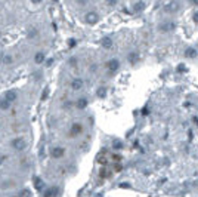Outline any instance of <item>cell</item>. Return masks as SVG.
Returning <instances> with one entry per match:
<instances>
[{"instance_id": "cell-23", "label": "cell", "mask_w": 198, "mask_h": 197, "mask_svg": "<svg viewBox=\"0 0 198 197\" xmlns=\"http://www.w3.org/2000/svg\"><path fill=\"white\" fill-rule=\"evenodd\" d=\"M117 3H118V0H105V5L108 8H114V6H117Z\"/></svg>"}, {"instance_id": "cell-34", "label": "cell", "mask_w": 198, "mask_h": 197, "mask_svg": "<svg viewBox=\"0 0 198 197\" xmlns=\"http://www.w3.org/2000/svg\"><path fill=\"white\" fill-rule=\"evenodd\" d=\"M44 62H46V67H50V65H52V62H53V59L50 58L49 61H44Z\"/></svg>"}, {"instance_id": "cell-6", "label": "cell", "mask_w": 198, "mask_h": 197, "mask_svg": "<svg viewBox=\"0 0 198 197\" xmlns=\"http://www.w3.org/2000/svg\"><path fill=\"white\" fill-rule=\"evenodd\" d=\"M64 154H65V148L61 147V145L52 147V150H50V156H52V159H62Z\"/></svg>"}, {"instance_id": "cell-25", "label": "cell", "mask_w": 198, "mask_h": 197, "mask_svg": "<svg viewBox=\"0 0 198 197\" xmlns=\"http://www.w3.org/2000/svg\"><path fill=\"white\" fill-rule=\"evenodd\" d=\"M19 194H21L19 197H31V193H30V190H22Z\"/></svg>"}, {"instance_id": "cell-29", "label": "cell", "mask_w": 198, "mask_h": 197, "mask_svg": "<svg viewBox=\"0 0 198 197\" xmlns=\"http://www.w3.org/2000/svg\"><path fill=\"white\" fill-rule=\"evenodd\" d=\"M113 159H114V160H116V162H120V160H121V159H123V157H121V156H120V154H114V156H113Z\"/></svg>"}, {"instance_id": "cell-31", "label": "cell", "mask_w": 198, "mask_h": 197, "mask_svg": "<svg viewBox=\"0 0 198 197\" xmlns=\"http://www.w3.org/2000/svg\"><path fill=\"white\" fill-rule=\"evenodd\" d=\"M6 160V156H3V154H0V166L3 165V162Z\"/></svg>"}, {"instance_id": "cell-22", "label": "cell", "mask_w": 198, "mask_h": 197, "mask_svg": "<svg viewBox=\"0 0 198 197\" xmlns=\"http://www.w3.org/2000/svg\"><path fill=\"white\" fill-rule=\"evenodd\" d=\"M39 36V31L36 30V28H31L30 31H28V39H36Z\"/></svg>"}, {"instance_id": "cell-12", "label": "cell", "mask_w": 198, "mask_h": 197, "mask_svg": "<svg viewBox=\"0 0 198 197\" xmlns=\"http://www.w3.org/2000/svg\"><path fill=\"white\" fill-rule=\"evenodd\" d=\"M139 59H141V55H139V52H136V51H133V52H130V53L127 55V61H129L130 64H138Z\"/></svg>"}, {"instance_id": "cell-9", "label": "cell", "mask_w": 198, "mask_h": 197, "mask_svg": "<svg viewBox=\"0 0 198 197\" xmlns=\"http://www.w3.org/2000/svg\"><path fill=\"white\" fill-rule=\"evenodd\" d=\"M70 86H71L72 90L77 92V90H81V89H83L84 82H83V79H78V77H77V79H72V80H71V84H70Z\"/></svg>"}, {"instance_id": "cell-10", "label": "cell", "mask_w": 198, "mask_h": 197, "mask_svg": "<svg viewBox=\"0 0 198 197\" xmlns=\"http://www.w3.org/2000/svg\"><path fill=\"white\" fill-rule=\"evenodd\" d=\"M33 185H34L36 191H43V188H44V182H43V179L40 176H34L33 178Z\"/></svg>"}, {"instance_id": "cell-33", "label": "cell", "mask_w": 198, "mask_h": 197, "mask_svg": "<svg viewBox=\"0 0 198 197\" xmlns=\"http://www.w3.org/2000/svg\"><path fill=\"white\" fill-rule=\"evenodd\" d=\"M77 3H78V5H83V6H84V5L87 3V0H77Z\"/></svg>"}, {"instance_id": "cell-27", "label": "cell", "mask_w": 198, "mask_h": 197, "mask_svg": "<svg viewBox=\"0 0 198 197\" xmlns=\"http://www.w3.org/2000/svg\"><path fill=\"white\" fill-rule=\"evenodd\" d=\"M75 45H77L75 39H70V40H68V46H70V48H74Z\"/></svg>"}, {"instance_id": "cell-16", "label": "cell", "mask_w": 198, "mask_h": 197, "mask_svg": "<svg viewBox=\"0 0 198 197\" xmlns=\"http://www.w3.org/2000/svg\"><path fill=\"white\" fill-rule=\"evenodd\" d=\"M197 55H198V52H197L195 48H186V49H185V56H186V58L194 59V58H197Z\"/></svg>"}, {"instance_id": "cell-19", "label": "cell", "mask_w": 198, "mask_h": 197, "mask_svg": "<svg viewBox=\"0 0 198 197\" xmlns=\"http://www.w3.org/2000/svg\"><path fill=\"white\" fill-rule=\"evenodd\" d=\"M11 104H12V102H11V101H8L6 98L0 100V110H5V111H6V110H9V108H11Z\"/></svg>"}, {"instance_id": "cell-40", "label": "cell", "mask_w": 198, "mask_h": 197, "mask_svg": "<svg viewBox=\"0 0 198 197\" xmlns=\"http://www.w3.org/2000/svg\"><path fill=\"white\" fill-rule=\"evenodd\" d=\"M0 37H2V34H0Z\"/></svg>"}, {"instance_id": "cell-8", "label": "cell", "mask_w": 198, "mask_h": 197, "mask_svg": "<svg viewBox=\"0 0 198 197\" xmlns=\"http://www.w3.org/2000/svg\"><path fill=\"white\" fill-rule=\"evenodd\" d=\"M83 132V125L81 123H72L70 129V136H77Z\"/></svg>"}, {"instance_id": "cell-35", "label": "cell", "mask_w": 198, "mask_h": 197, "mask_svg": "<svg viewBox=\"0 0 198 197\" xmlns=\"http://www.w3.org/2000/svg\"><path fill=\"white\" fill-rule=\"evenodd\" d=\"M148 113H149V110H148V108H146V107H145V108H143V110H142V114H143V116H146V114H148Z\"/></svg>"}, {"instance_id": "cell-1", "label": "cell", "mask_w": 198, "mask_h": 197, "mask_svg": "<svg viewBox=\"0 0 198 197\" xmlns=\"http://www.w3.org/2000/svg\"><path fill=\"white\" fill-rule=\"evenodd\" d=\"M99 19H101V17H99V14H98L96 11H89V12L84 15V21H86V24H89V25L98 24Z\"/></svg>"}, {"instance_id": "cell-39", "label": "cell", "mask_w": 198, "mask_h": 197, "mask_svg": "<svg viewBox=\"0 0 198 197\" xmlns=\"http://www.w3.org/2000/svg\"><path fill=\"white\" fill-rule=\"evenodd\" d=\"M116 170L120 172V170H121V165H117V166H116Z\"/></svg>"}, {"instance_id": "cell-18", "label": "cell", "mask_w": 198, "mask_h": 197, "mask_svg": "<svg viewBox=\"0 0 198 197\" xmlns=\"http://www.w3.org/2000/svg\"><path fill=\"white\" fill-rule=\"evenodd\" d=\"M107 93H108V89H107L105 86H99V87L96 89V95H98V98H105Z\"/></svg>"}, {"instance_id": "cell-30", "label": "cell", "mask_w": 198, "mask_h": 197, "mask_svg": "<svg viewBox=\"0 0 198 197\" xmlns=\"http://www.w3.org/2000/svg\"><path fill=\"white\" fill-rule=\"evenodd\" d=\"M118 187H120V188H130V184H126V182H123V184H120Z\"/></svg>"}, {"instance_id": "cell-37", "label": "cell", "mask_w": 198, "mask_h": 197, "mask_svg": "<svg viewBox=\"0 0 198 197\" xmlns=\"http://www.w3.org/2000/svg\"><path fill=\"white\" fill-rule=\"evenodd\" d=\"M189 3H192V5H198V0H188Z\"/></svg>"}, {"instance_id": "cell-21", "label": "cell", "mask_w": 198, "mask_h": 197, "mask_svg": "<svg viewBox=\"0 0 198 197\" xmlns=\"http://www.w3.org/2000/svg\"><path fill=\"white\" fill-rule=\"evenodd\" d=\"M2 62H3L5 65H11V64L14 62V56H12V55H5L3 59H2Z\"/></svg>"}, {"instance_id": "cell-26", "label": "cell", "mask_w": 198, "mask_h": 197, "mask_svg": "<svg viewBox=\"0 0 198 197\" xmlns=\"http://www.w3.org/2000/svg\"><path fill=\"white\" fill-rule=\"evenodd\" d=\"M49 96V89H44L42 93V101H46V98Z\"/></svg>"}, {"instance_id": "cell-4", "label": "cell", "mask_w": 198, "mask_h": 197, "mask_svg": "<svg viewBox=\"0 0 198 197\" xmlns=\"http://www.w3.org/2000/svg\"><path fill=\"white\" fill-rule=\"evenodd\" d=\"M11 145H12V148L15 151H24L25 147H27V142H25L24 138H14L11 141Z\"/></svg>"}, {"instance_id": "cell-24", "label": "cell", "mask_w": 198, "mask_h": 197, "mask_svg": "<svg viewBox=\"0 0 198 197\" xmlns=\"http://www.w3.org/2000/svg\"><path fill=\"white\" fill-rule=\"evenodd\" d=\"M77 58L75 56H71L70 59H68V65H71V67H77Z\"/></svg>"}, {"instance_id": "cell-15", "label": "cell", "mask_w": 198, "mask_h": 197, "mask_svg": "<svg viewBox=\"0 0 198 197\" xmlns=\"http://www.w3.org/2000/svg\"><path fill=\"white\" fill-rule=\"evenodd\" d=\"M3 98H6L8 101L14 102V101H16V98H18V93H16L15 90H6V92H5V96H3Z\"/></svg>"}, {"instance_id": "cell-17", "label": "cell", "mask_w": 198, "mask_h": 197, "mask_svg": "<svg viewBox=\"0 0 198 197\" xmlns=\"http://www.w3.org/2000/svg\"><path fill=\"white\" fill-rule=\"evenodd\" d=\"M44 61H46L44 52H37V53L34 55V62H36V64H43Z\"/></svg>"}, {"instance_id": "cell-38", "label": "cell", "mask_w": 198, "mask_h": 197, "mask_svg": "<svg viewBox=\"0 0 198 197\" xmlns=\"http://www.w3.org/2000/svg\"><path fill=\"white\" fill-rule=\"evenodd\" d=\"M90 70H92V71H96V70H98V65H96V64H95V65H92V67H90Z\"/></svg>"}, {"instance_id": "cell-13", "label": "cell", "mask_w": 198, "mask_h": 197, "mask_svg": "<svg viewBox=\"0 0 198 197\" xmlns=\"http://www.w3.org/2000/svg\"><path fill=\"white\" fill-rule=\"evenodd\" d=\"M145 8H146V3L143 0H138V2L133 5V12H143Z\"/></svg>"}, {"instance_id": "cell-36", "label": "cell", "mask_w": 198, "mask_h": 197, "mask_svg": "<svg viewBox=\"0 0 198 197\" xmlns=\"http://www.w3.org/2000/svg\"><path fill=\"white\" fill-rule=\"evenodd\" d=\"M42 2H43V0H31V3H34V5H39Z\"/></svg>"}, {"instance_id": "cell-14", "label": "cell", "mask_w": 198, "mask_h": 197, "mask_svg": "<svg viewBox=\"0 0 198 197\" xmlns=\"http://www.w3.org/2000/svg\"><path fill=\"white\" fill-rule=\"evenodd\" d=\"M87 104H89L87 98L81 96V98H78V100H77V102H75V107H77L78 110H84V108L87 107Z\"/></svg>"}, {"instance_id": "cell-20", "label": "cell", "mask_w": 198, "mask_h": 197, "mask_svg": "<svg viewBox=\"0 0 198 197\" xmlns=\"http://www.w3.org/2000/svg\"><path fill=\"white\" fill-rule=\"evenodd\" d=\"M113 148H114V150H123V148H124V144H123V141L114 139V141H113Z\"/></svg>"}, {"instance_id": "cell-3", "label": "cell", "mask_w": 198, "mask_h": 197, "mask_svg": "<svg viewBox=\"0 0 198 197\" xmlns=\"http://www.w3.org/2000/svg\"><path fill=\"white\" fill-rule=\"evenodd\" d=\"M105 68H107L111 74H114V73H117V71L120 70V61H118L117 58H111V59L107 61Z\"/></svg>"}, {"instance_id": "cell-32", "label": "cell", "mask_w": 198, "mask_h": 197, "mask_svg": "<svg viewBox=\"0 0 198 197\" xmlns=\"http://www.w3.org/2000/svg\"><path fill=\"white\" fill-rule=\"evenodd\" d=\"M192 19H194V22H198V12H195V14H194Z\"/></svg>"}, {"instance_id": "cell-11", "label": "cell", "mask_w": 198, "mask_h": 197, "mask_svg": "<svg viewBox=\"0 0 198 197\" xmlns=\"http://www.w3.org/2000/svg\"><path fill=\"white\" fill-rule=\"evenodd\" d=\"M113 45H114V42H113V39H111L110 36L102 37V40H101V46H102L104 49H111Z\"/></svg>"}, {"instance_id": "cell-5", "label": "cell", "mask_w": 198, "mask_h": 197, "mask_svg": "<svg viewBox=\"0 0 198 197\" xmlns=\"http://www.w3.org/2000/svg\"><path fill=\"white\" fill-rule=\"evenodd\" d=\"M176 28V22L174 21H164V22H161L160 25H158V30L161 31V33H170V31H173Z\"/></svg>"}, {"instance_id": "cell-2", "label": "cell", "mask_w": 198, "mask_h": 197, "mask_svg": "<svg viewBox=\"0 0 198 197\" xmlns=\"http://www.w3.org/2000/svg\"><path fill=\"white\" fill-rule=\"evenodd\" d=\"M164 12L166 14H176L179 9H180V3L177 2V0H170V2H167L164 5Z\"/></svg>"}, {"instance_id": "cell-7", "label": "cell", "mask_w": 198, "mask_h": 197, "mask_svg": "<svg viewBox=\"0 0 198 197\" xmlns=\"http://www.w3.org/2000/svg\"><path fill=\"white\" fill-rule=\"evenodd\" d=\"M58 196H59V187H56V185L46 188L43 193V197H58Z\"/></svg>"}, {"instance_id": "cell-28", "label": "cell", "mask_w": 198, "mask_h": 197, "mask_svg": "<svg viewBox=\"0 0 198 197\" xmlns=\"http://www.w3.org/2000/svg\"><path fill=\"white\" fill-rule=\"evenodd\" d=\"M177 71H179V73H185V71H186V67H185L183 64H180V65H177Z\"/></svg>"}]
</instances>
